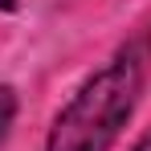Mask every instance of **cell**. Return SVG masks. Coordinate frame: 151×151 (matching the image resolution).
<instances>
[{
  "instance_id": "obj_1",
  "label": "cell",
  "mask_w": 151,
  "mask_h": 151,
  "mask_svg": "<svg viewBox=\"0 0 151 151\" xmlns=\"http://www.w3.org/2000/svg\"><path fill=\"white\" fill-rule=\"evenodd\" d=\"M147 70H151V37L143 33L139 41L114 53V61L98 70L74 94V102L57 114L49 131V151H106L143 94Z\"/></svg>"
},
{
  "instance_id": "obj_2",
  "label": "cell",
  "mask_w": 151,
  "mask_h": 151,
  "mask_svg": "<svg viewBox=\"0 0 151 151\" xmlns=\"http://www.w3.org/2000/svg\"><path fill=\"white\" fill-rule=\"evenodd\" d=\"M12 110H17L12 90H8V86H0V139H4V131H8V123H12Z\"/></svg>"
},
{
  "instance_id": "obj_3",
  "label": "cell",
  "mask_w": 151,
  "mask_h": 151,
  "mask_svg": "<svg viewBox=\"0 0 151 151\" xmlns=\"http://www.w3.org/2000/svg\"><path fill=\"white\" fill-rule=\"evenodd\" d=\"M135 151H151V135H147V139H143V143H139Z\"/></svg>"
}]
</instances>
